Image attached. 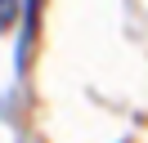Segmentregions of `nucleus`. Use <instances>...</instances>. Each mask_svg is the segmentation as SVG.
<instances>
[{
  "instance_id": "1",
  "label": "nucleus",
  "mask_w": 148,
  "mask_h": 143,
  "mask_svg": "<svg viewBox=\"0 0 148 143\" xmlns=\"http://www.w3.org/2000/svg\"><path fill=\"white\" fill-rule=\"evenodd\" d=\"M14 14H18V0H0V31L14 22Z\"/></svg>"
}]
</instances>
